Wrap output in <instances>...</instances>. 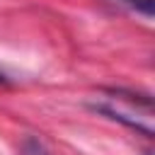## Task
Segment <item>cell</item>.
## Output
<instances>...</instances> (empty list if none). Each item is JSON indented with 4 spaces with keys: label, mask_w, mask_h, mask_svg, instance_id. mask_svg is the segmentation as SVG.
I'll list each match as a JSON object with an SVG mask.
<instances>
[{
    "label": "cell",
    "mask_w": 155,
    "mask_h": 155,
    "mask_svg": "<svg viewBox=\"0 0 155 155\" xmlns=\"http://www.w3.org/2000/svg\"><path fill=\"white\" fill-rule=\"evenodd\" d=\"M116 2H121L128 10L143 15L145 19H153V15H155V0H116Z\"/></svg>",
    "instance_id": "2"
},
{
    "label": "cell",
    "mask_w": 155,
    "mask_h": 155,
    "mask_svg": "<svg viewBox=\"0 0 155 155\" xmlns=\"http://www.w3.org/2000/svg\"><path fill=\"white\" fill-rule=\"evenodd\" d=\"M92 109L143 133L145 138H153V99L148 94L128 90H107L104 99L94 102Z\"/></svg>",
    "instance_id": "1"
},
{
    "label": "cell",
    "mask_w": 155,
    "mask_h": 155,
    "mask_svg": "<svg viewBox=\"0 0 155 155\" xmlns=\"http://www.w3.org/2000/svg\"><path fill=\"white\" fill-rule=\"evenodd\" d=\"M0 85H7V78H5L2 73H0Z\"/></svg>",
    "instance_id": "4"
},
{
    "label": "cell",
    "mask_w": 155,
    "mask_h": 155,
    "mask_svg": "<svg viewBox=\"0 0 155 155\" xmlns=\"http://www.w3.org/2000/svg\"><path fill=\"white\" fill-rule=\"evenodd\" d=\"M22 155H51V153L39 138H27L22 143Z\"/></svg>",
    "instance_id": "3"
}]
</instances>
